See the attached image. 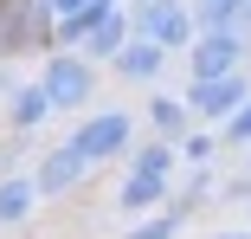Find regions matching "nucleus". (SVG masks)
<instances>
[{
	"label": "nucleus",
	"mask_w": 251,
	"mask_h": 239,
	"mask_svg": "<svg viewBox=\"0 0 251 239\" xmlns=\"http://www.w3.org/2000/svg\"><path fill=\"white\" fill-rule=\"evenodd\" d=\"M219 201V181H213V168H187V181L174 187V213H200V207H213Z\"/></svg>",
	"instance_id": "14"
},
{
	"label": "nucleus",
	"mask_w": 251,
	"mask_h": 239,
	"mask_svg": "<svg viewBox=\"0 0 251 239\" xmlns=\"http://www.w3.org/2000/svg\"><path fill=\"white\" fill-rule=\"evenodd\" d=\"M161 65H168L161 45L129 39V45H123V59H116V78H123V84H155V78H161Z\"/></svg>",
	"instance_id": "13"
},
{
	"label": "nucleus",
	"mask_w": 251,
	"mask_h": 239,
	"mask_svg": "<svg viewBox=\"0 0 251 239\" xmlns=\"http://www.w3.org/2000/svg\"><path fill=\"white\" fill-rule=\"evenodd\" d=\"M219 136L232 142V149H251V104H245V110H238V117H232V123L219 129Z\"/></svg>",
	"instance_id": "18"
},
{
	"label": "nucleus",
	"mask_w": 251,
	"mask_h": 239,
	"mask_svg": "<svg viewBox=\"0 0 251 239\" xmlns=\"http://www.w3.org/2000/svg\"><path fill=\"white\" fill-rule=\"evenodd\" d=\"M251 52V26L245 32H200V45L187 52V78H238Z\"/></svg>",
	"instance_id": "7"
},
{
	"label": "nucleus",
	"mask_w": 251,
	"mask_h": 239,
	"mask_svg": "<svg viewBox=\"0 0 251 239\" xmlns=\"http://www.w3.org/2000/svg\"><path fill=\"white\" fill-rule=\"evenodd\" d=\"M129 39H135V13L123 7V0H116V7H110L103 20L90 26V39H84V59H90V65H116Z\"/></svg>",
	"instance_id": "9"
},
{
	"label": "nucleus",
	"mask_w": 251,
	"mask_h": 239,
	"mask_svg": "<svg viewBox=\"0 0 251 239\" xmlns=\"http://www.w3.org/2000/svg\"><path fill=\"white\" fill-rule=\"evenodd\" d=\"M116 207H123V220L135 226V220H148V213H161V207H174V181H161V175H129V168H123V187H116Z\"/></svg>",
	"instance_id": "8"
},
{
	"label": "nucleus",
	"mask_w": 251,
	"mask_h": 239,
	"mask_svg": "<svg viewBox=\"0 0 251 239\" xmlns=\"http://www.w3.org/2000/svg\"><path fill=\"white\" fill-rule=\"evenodd\" d=\"M71 142H77L97 168H103V162H129L135 155V117L129 110H90V117H77Z\"/></svg>",
	"instance_id": "4"
},
{
	"label": "nucleus",
	"mask_w": 251,
	"mask_h": 239,
	"mask_svg": "<svg viewBox=\"0 0 251 239\" xmlns=\"http://www.w3.org/2000/svg\"><path fill=\"white\" fill-rule=\"evenodd\" d=\"M174 162H180V142H135V155H129V175H161V181H174Z\"/></svg>",
	"instance_id": "15"
},
{
	"label": "nucleus",
	"mask_w": 251,
	"mask_h": 239,
	"mask_svg": "<svg viewBox=\"0 0 251 239\" xmlns=\"http://www.w3.org/2000/svg\"><path fill=\"white\" fill-rule=\"evenodd\" d=\"M39 181L20 168V175H0V226H26L32 213H39Z\"/></svg>",
	"instance_id": "12"
},
{
	"label": "nucleus",
	"mask_w": 251,
	"mask_h": 239,
	"mask_svg": "<svg viewBox=\"0 0 251 239\" xmlns=\"http://www.w3.org/2000/svg\"><path fill=\"white\" fill-rule=\"evenodd\" d=\"M26 52H58V0H0V65Z\"/></svg>",
	"instance_id": "1"
},
{
	"label": "nucleus",
	"mask_w": 251,
	"mask_h": 239,
	"mask_svg": "<svg viewBox=\"0 0 251 239\" xmlns=\"http://www.w3.org/2000/svg\"><path fill=\"white\" fill-rule=\"evenodd\" d=\"M187 110H193V123H213V129H226L245 104H251V78L238 71V78H187Z\"/></svg>",
	"instance_id": "5"
},
{
	"label": "nucleus",
	"mask_w": 251,
	"mask_h": 239,
	"mask_svg": "<svg viewBox=\"0 0 251 239\" xmlns=\"http://www.w3.org/2000/svg\"><path fill=\"white\" fill-rule=\"evenodd\" d=\"M90 168H97V162H90V155L77 149V142L65 136V142H52V149L39 155V168H32V181H39V194H45V201H71L77 187L90 181Z\"/></svg>",
	"instance_id": "6"
},
{
	"label": "nucleus",
	"mask_w": 251,
	"mask_h": 239,
	"mask_svg": "<svg viewBox=\"0 0 251 239\" xmlns=\"http://www.w3.org/2000/svg\"><path fill=\"white\" fill-rule=\"evenodd\" d=\"M45 117H58V110H52V97H45V84H39V78L7 90V129H13V136H32Z\"/></svg>",
	"instance_id": "10"
},
{
	"label": "nucleus",
	"mask_w": 251,
	"mask_h": 239,
	"mask_svg": "<svg viewBox=\"0 0 251 239\" xmlns=\"http://www.w3.org/2000/svg\"><path fill=\"white\" fill-rule=\"evenodd\" d=\"M123 7H148V0H123Z\"/></svg>",
	"instance_id": "20"
},
{
	"label": "nucleus",
	"mask_w": 251,
	"mask_h": 239,
	"mask_svg": "<svg viewBox=\"0 0 251 239\" xmlns=\"http://www.w3.org/2000/svg\"><path fill=\"white\" fill-rule=\"evenodd\" d=\"M245 213H251V207H245Z\"/></svg>",
	"instance_id": "22"
},
{
	"label": "nucleus",
	"mask_w": 251,
	"mask_h": 239,
	"mask_svg": "<svg viewBox=\"0 0 251 239\" xmlns=\"http://www.w3.org/2000/svg\"><path fill=\"white\" fill-rule=\"evenodd\" d=\"M135 13V39L161 45V52H193L200 45V20H193V0H148V7H129Z\"/></svg>",
	"instance_id": "2"
},
{
	"label": "nucleus",
	"mask_w": 251,
	"mask_h": 239,
	"mask_svg": "<svg viewBox=\"0 0 251 239\" xmlns=\"http://www.w3.org/2000/svg\"><path fill=\"white\" fill-rule=\"evenodd\" d=\"M180 226H187V213L161 207V213H148V220H135V226H129V239H180Z\"/></svg>",
	"instance_id": "17"
},
{
	"label": "nucleus",
	"mask_w": 251,
	"mask_h": 239,
	"mask_svg": "<svg viewBox=\"0 0 251 239\" xmlns=\"http://www.w3.org/2000/svg\"><path fill=\"white\" fill-rule=\"evenodd\" d=\"M213 239H251V226H226V233H213Z\"/></svg>",
	"instance_id": "19"
},
{
	"label": "nucleus",
	"mask_w": 251,
	"mask_h": 239,
	"mask_svg": "<svg viewBox=\"0 0 251 239\" xmlns=\"http://www.w3.org/2000/svg\"><path fill=\"white\" fill-rule=\"evenodd\" d=\"M245 168H251V149H245Z\"/></svg>",
	"instance_id": "21"
},
{
	"label": "nucleus",
	"mask_w": 251,
	"mask_h": 239,
	"mask_svg": "<svg viewBox=\"0 0 251 239\" xmlns=\"http://www.w3.org/2000/svg\"><path fill=\"white\" fill-rule=\"evenodd\" d=\"M142 117H148V129L161 142H187L193 136V110H187V97H174V90H155V97L142 104Z\"/></svg>",
	"instance_id": "11"
},
{
	"label": "nucleus",
	"mask_w": 251,
	"mask_h": 239,
	"mask_svg": "<svg viewBox=\"0 0 251 239\" xmlns=\"http://www.w3.org/2000/svg\"><path fill=\"white\" fill-rule=\"evenodd\" d=\"M219 149H226V136H219V129H193V136L180 142V162H187V168H213Z\"/></svg>",
	"instance_id": "16"
},
{
	"label": "nucleus",
	"mask_w": 251,
	"mask_h": 239,
	"mask_svg": "<svg viewBox=\"0 0 251 239\" xmlns=\"http://www.w3.org/2000/svg\"><path fill=\"white\" fill-rule=\"evenodd\" d=\"M39 84H45V97H52L58 117H77L90 97H97V65L84 52H52L39 65Z\"/></svg>",
	"instance_id": "3"
}]
</instances>
